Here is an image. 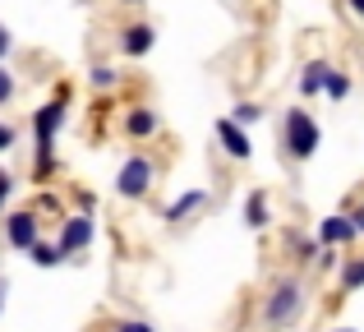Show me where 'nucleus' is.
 Returning <instances> with one entry per match:
<instances>
[{
	"instance_id": "f257e3e1",
	"label": "nucleus",
	"mask_w": 364,
	"mask_h": 332,
	"mask_svg": "<svg viewBox=\"0 0 364 332\" xmlns=\"http://www.w3.org/2000/svg\"><path fill=\"white\" fill-rule=\"evenodd\" d=\"M282 148H286V157H295V162H309V157L323 148V129L304 107H291L282 116Z\"/></svg>"
},
{
	"instance_id": "f03ea898",
	"label": "nucleus",
	"mask_w": 364,
	"mask_h": 332,
	"mask_svg": "<svg viewBox=\"0 0 364 332\" xmlns=\"http://www.w3.org/2000/svg\"><path fill=\"white\" fill-rule=\"evenodd\" d=\"M300 314H304V282L300 277H282L272 291H267V300H263V328L282 332V328H291Z\"/></svg>"
},
{
	"instance_id": "7ed1b4c3",
	"label": "nucleus",
	"mask_w": 364,
	"mask_h": 332,
	"mask_svg": "<svg viewBox=\"0 0 364 332\" xmlns=\"http://www.w3.org/2000/svg\"><path fill=\"white\" fill-rule=\"evenodd\" d=\"M152 185H157V162H152V157L134 153V157H124V162H120V171H116V194L120 198L139 203V198H148Z\"/></svg>"
},
{
	"instance_id": "20e7f679",
	"label": "nucleus",
	"mask_w": 364,
	"mask_h": 332,
	"mask_svg": "<svg viewBox=\"0 0 364 332\" xmlns=\"http://www.w3.org/2000/svg\"><path fill=\"white\" fill-rule=\"evenodd\" d=\"M92 235H97V226H92V217L88 213H79V217H65V226H60V250L70 254H83L92 245Z\"/></svg>"
},
{
	"instance_id": "39448f33",
	"label": "nucleus",
	"mask_w": 364,
	"mask_h": 332,
	"mask_svg": "<svg viewBox=\"0 0 364 332\" xmlns=\"http://www.w3.org/2000/svg\"><path fill=\"white\" fill-rule=\"evenodd\" d=\"M5 240L14 245V250H33L37 240H42V226H37V213H9L5 217Z\"/></svg>"
},
{
	"instance_id": "423d86ee",
	"label": "nucleus",
	"mask_w": 364,
	"mask_h": 332,
	"mask_svg": "<svg viewBox=\"0 0 364 332\" xmlns=\"http://www.w3.org/2000/svg\"><path fill=\"white\" fill-rule=\"evenodd\" d=\"M217 139H222V153L231 157V162H249V134H245V125L240 120H231V116H222L217 120Z\"/></svg>"
},
{
	"instance_id": "0eeeda50",
	"label": "nucleus",
	"mask_w": 364,
	"mask_h": 332,
	"mask_svg": "<svg viewBox=\"0 0 364 332\" xmlns=\"http://www.w3.org/2000/svg\"><path fill=\"white\" fill-rule=\"evenodd\" d=\"M318 240L328 245V250H341V245L360 240V231H355V222H350V213H332V217H323V222H318Z\"/></svg>"
},
{
	"instance_id": "6e6552de",
	"label": "nucleus",
	"mask_w": 364,
	"mask_h": 332,
	"mask_svg": "<svg viewBox=\"0 0 364 332\" xmlns=\"http://www.w3.org/2000/svg\"><path fill=\"white\" fill-rule=\"evenodd\" d=\"M152 46H157V28H152V23H129L120 33V51L134 55V60H139V55H148Z\"/></svg>"
},
{
	"instance_id": "1a4fd4ad",
	"label": "nucleus",
	"mask_w": 364,
	"mask_h": 332,
	"mask_svg": "<svg viewBox=\"0 0 364 332\" xmlns=\"http://www.w3.org/2000/svg\"><path fill=\"white\" fill-rule=\"evenodd\" d=\"M157 129H161L157 111H148V107H129V111H124V134H129V139L143 144V139H152Z\"/></svg>"
},
{
	"instance_id": "9d476101",
	"label": "nucleus",
	"mask_w": 364,
	"mask_h": 332,
	"mask_svg": "<svg viewBox=\"0 0 364 332\" xmlns=\"http://www.w3.org/2000/svg\"><path fill=\"white\" fill-rule=\"evenodd\" d=\"M267 222H272V203H267V194H263V189H249V198H245V226H249V231H263Z\"/></svg>"
},
{
	"instance_id": "9b49d317",
	"label": "nucleus",
	"mask_w": 364,
	"mask_h": 332,
	"mask_svg": "<svg viewBox=\"0 0 364 332\" xmlns=\"http://www.w3.org/2000/svg\"><path fill=\"white\" fill-rule=\"evenodd\" d=\"M328 74H332L328 60H309V65L300 70V92H304V97H318V92L328 88Z\"/></svg>"
},
{
	"instance_id": "f8f14e48",
	"label": "nucleus",
	"mask_w": 364,
	"mask_h": 332,
	"mask_svg": "<svg viewBox=\"0 0 364 332\" xmlns=\"http://www.w3.org/2000/svg\"><path fill=\"white\" fill-rule=\"evenodd\" d=\"M203 203H208V189H189V194H180L176 203L166 208V222H185V217H194Z\"/></svg>"
},
{
	"instance_id": "ddd939ff",
	"label": "nucleus",
	"mask_w": 364,
	"mask_h": 332,
	"mask_svg": "<svg viewBox=\"0 0 364 332\" xmlns=\"http://www.w3.org/2000/svg\"><path fill=\"white\" fill-rule=\"evenodd\" d=\"M28 254H33V263H37V268H60V263L70 259V254L60 250V240H37Z\"/></svg>"
},
{
	"instance_id": "4468645a",
	"label": "nucleus",
	"mask_w": 364,
	"mask_h": 332,
	"mask_svg": "<svg viewBox=\"0 0 364 332\" xmlns=\"http://www.w3.org/2000/svg\"><path fill=\"white\" fill-rule=\"evenodd\" d=\"M341 296H355V291L364 287V259H346V268H341Z\"/></svg>"
},
{
	"instance_id": "2eb2a0df",
	"label": "nucleus",
	"mask_w": 364,
	"mask_h": 332,
	"mask_svg": "<svg viewBox=\"0 0 364 332\" xmlns=\"http://www.w3.org/2000/svg\"><path fill=\"white\" fill-rule=\"evenodd\" d=\"M323 92H328L332 102H346V97H350V79H346L341 70H332V74H328V88H323Z\"/></svg>"
},
{
	"instance_id": "dca6fc26",
	"label": "nucleus",
	"mask_w": 364,
	"mask_h": 332,
	"mask_svg": "<svg viewBox=\"0 0 364 332\" xmlns=\"http://www.w3.org/2000/svg\"><path fill=\"white\" fill-rule=\"evenodd\" d=\"M116 83H120L116 65H92V88H116Z\"/></svg>"
},
{
	"instance_id": "f3484780",
	"label": "nucleus",
	"mask_w": 364,
	"mask_h": 332,
	"mask_svg": "<svg viewBox=\"0 0 364 332\" xmlns=\"http://www.w3.org/2000/svg\"><path fill=\"white\" fill-rule=\"evenodd\" d=\"M231 120H240V125L249 129V125H258V120H263V107H258V102H240V107H235V116Z\"/></svg>"
},
{
	"instance_id": "a211bd4d",
	"label": "nucleus",
	"mask_w": 364,
	"mask_h": 332,
	"mask_svg": "<svg viewBox=\"0 0 364 332\" xmlns=\"http://www.w3.org/2000/svg\"><path fill=\"white\" fill-rule=\"evenodd\" d=\"M14 92H18V83H14V74L5 70V65H0V107H9V102H14Z\"/></svg>"
},
{
	"instance_id": "6ab92c4d",
	"label": "nucleus",
	"mask_w": 364,
	"mask_h": 332,
	"mask_svg": "<svg viewBox=\"0 0 364 332\" xmlns=\"http://www.w3.org/2000/svg\"><path fill=\"white\" fill-rule=\"evenodd\" d=\"M9 194H14V176H9V171L0 166V208L9 203Z\"/></svg>"
},
{
	"instance_id": "aec40b11",
	"label": "nucleus",
	"mask_w": 364,
	"mask_h": 332,
	"mask_svg": "<svg viewBox=\"0 0 364 332\" xmlns=\"http://www.w3.org/2000/svg\"><path fill=\"white\" fill-rule=\"evenodd\" d=\"M111 332H152V323H143V318H124V323H116Z\"/></svg>"
},
{
	"instance_id": "412c9836",
	"label": "nucleus",
	"mask_w": 364,
	"mask_h": 332,
	"mask_svg": "<svg viewBox=\"0 0 364 332\" xmlns=\"http://www.w3.org/2000/svg\"><path fill=\"white\" fill-rule=\"evenodd\" d=\"M14 125H5V120H0V153H9V148H14Z\"/></svg>"
},
{
	"instance_id": "4be33fe9",
	"label": "nucleus",
	"mask_w": 364,
	"mask_h": 332,
	"mask_svg": "<svg viewBox=\"0 0 364 332\" xmlns=\"http://www.w3.org/2000/svg\"><path fill=\"white\" fill-rule=\"evenodd\" d=\"M9 51H14V37H9V28L0 23V65H5V55H9Z\"/></svg>"
},
{
	"instance_id": "5701e85b",
	"label": "nucleus",
	"mask_w": 364,
	"mask_h": 332,
	"mask_svg": "<svg viewBox=\"0 0 364 332\" xmlns=\"http://www.w3.org/2000/svg\"><path fill=\"white\" fill-rule=\"evenodd\" d=\"M350 222H355V231L364 235V208H355V213H350Z\"/></svg>"
},
{
	"instance_id": "b1692460",
	"label": "nucleus",
	"mask_w": 364,
	"mask_h": 332,
	"mask_svg": "<svg viewBox=\"0 0 364 332\" xmlns=\"http://www.w3.org/2000/svg\"><path fill=\"white\" fill-rule=\"evenodd\" d=\"M350 14H355V18H364V0H350Z\"/></svg>"
},
{
	"instance_id": "393cba45",
	"label": "nucleus",
	"mask_w": 364,
	"mask_h": 332,
	"mask_svg": "<svg viewBox=\"0 0 364 332\" xmlns=\"http://www.w3.org/2000/svg\"><path fill=\"white\" fill-rule=\"evenodd\" d=\"M5 291H9V282H5V277H0V309H5Z\"/></svg>"
},
{
	"instance_id": "a878e982",
	"label": "nucleus",
	"mask_w": 364,
	"mask_h": 332,
	"mask_svg": "<svg viewBox=\"0 0 364 332\" xmlns=\"http://www.w3.org/2000/svg\"><path fill=\"white\" fill-rule=\"evenodd\" d=\"M79 5H92V0H79ZM120 5H143V0H120Z\"/></svg>"
},
{
	"instance_id": "bb28decb",
	"label": "nucleus",
	"mask_w": 364,
	"mask_h": 332,
	"mask_svg": "<svg viewBox=\"0 0 364 332\" xmlns=\"http://www.w3.org/2000/svg\"><path fill=\"white\" fill-rule=\"evenodd\" d=\"M332 332H355V328H332Z\"/></svg>"
}]
</instances>
